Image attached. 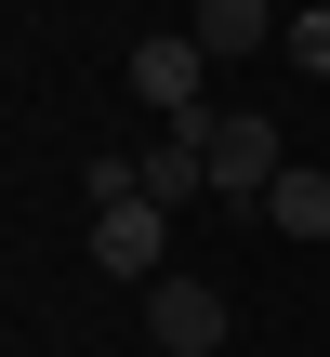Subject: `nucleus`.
Segmentation results:
<instances>
[{
    "mask_svg": "<svg viewBox=\"0 0 330 357\" xmlns=\"http://www.w3.org/2000/svg\"><path fill=\"white\" fill-rule=\"evenodd\" d=\"M93 265H106V278H132V291H159V278H172V212L132 185V159H119V146L93 159Z\"/></svg>",
    "mask_w": 330,
    "mask_h": 357,
    "instance_id": "1",
    "label": "nucleus"
},
{
    "mask_svg": "<svg viewBox=\"0 0 330 357\" xmlns=\"http://www.w3.org/2000/svg\"><path fill=\"white\" fill-rule=\"evenodd\" d=\"M185 132H198V159H212V199H251V212H265V185L291 172V146H278L265 106H212V119H185Z\"/></svg>",
    "mask_w": 330,
    "mask_h": 357,
    "instance_id": "2",
    "label": "nucleus"
},
{
    "mask_svg": "<svg viewBox=\"0 0 330 357\" xmlns=\"http://www.w3.org/2000/svg\"><path fill=\"white\" fill-rule=\"evenodd\" d=\"M132 106H159L172 132H185V119H212V53H198L185 26H159V40H132Z\"/></svg>",
    "mask_w": 330,
    "mask_h": 357,
    "instance_id": "3",
    "label": "nucleus"
},
{
    "mask_svg": "<svg viewBox=\"0 0 330 357\" xmlns=\"http://www.w3.org/2000/svg\"><path fill=\"white\" fill-rule=\"evenodd\" d=\"M146 344L159 357H212L225 344V291H212V278H159V291H146Z\"/></svg>",
    "mask_w": 330,
    "mask_h": 357,
    "instance_id": "4",
    "label": "nucleus"
},
{
    "mask_svg": "<svg viewBox=\"0 0 330 357\" xmlns=\"http://www.w3.org/2000/svg\"><path fill=\"white\" fill-rule=\"evenodd\" d=\"M132 185H146L159 212H185V199H212V159H198V132H159V146L132 159Z\"/></svg>",
    "mask_w": 330,
    "mask_h": 357,
    "instance_id": "5",
    "label": "nucleus"
},
{
    "mask_svg": "<svg viewBox=\"0 0 330 357\" xmlns=\"http://www.w3.org/2000/svg\"><path fill=\"white\" fill-rule=\"evenodd\" d=\"M185 40H198L212 66H238V53H265V40H278V13H265V0H198V13H185Z\"/></svg>",
    "mask_w": 330,
    "mask_h": 357,
    "instance_id": "6",
    "label": "nucleus"
},
{
    "mask_svg": "<svg viewBox=\"0 0 330 357\" xmlns=\"http://www.w3.org/2000/svg\"><path fill=\"white\" fill-rule=\"evenodd\" d=\"M265 225H278V238H330V172L317 159H291V172L265 185Z\"/></svg>",
    "mask_w": 330,
    "mask_h": 357,
    "instance_id": "7",
    "label": "nucleus"
},
{
    "mask_svg": "<svg viewBox=\"0 0 330 357\" xmlns=\"http://www.w3.org/2000/svg\"><path fill=\"white\" fill-rule=\"evenodd\" d=\"M291 66H304V79H330V0L304 13V26H291Z\"/></svg>",
    "mask_w": 330,
    "mask_h": 357,
    "instance_id": "8",
    "label": "nucleus"
}]
</instances>
